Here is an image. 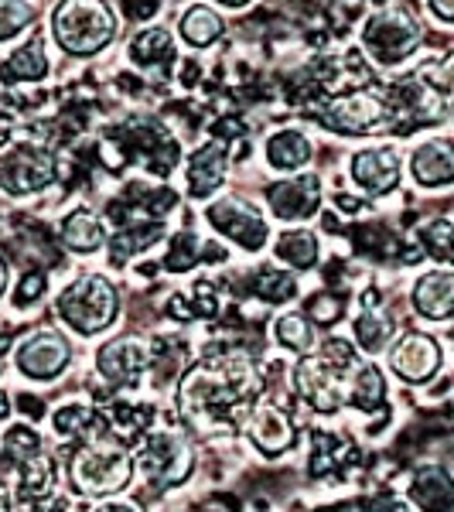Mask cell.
Returning <instances> with one entry per match:
<instances>
[{
	"mask_svg": "<svg viewBox=\"0 0 454 512\" xmlns=\"http://www.w3.org/2000/svg\"><path fill=\"white\" fill-rule=\"evenodd\" d=\"M356 338H359L362 349H369V352L383 349V345L393 338V321L386 318L383 311H362L356 321Z\"/></svg>",
	"mask_w": 454,
	"mask_h": 512,
	"instance_id": "obj_32",
	"label": "cell"
},
{
	"mask_svg": "<svg viewBox=\"0 0 454 512\" xmlns=\"http://www.w3.org/2000/svg\"><path fill=\"white\" fill-rule=\"evenodd\" d=\"M4 287H7V267L0 263V294H4Z\"/></svg>",
	"mask_w": 454,
	"mask_h": 512,
	"instance_id": "obj_46",
	"label": "cell"
},
{
	"mask_svg": "<svg viewBox=\"0 0 454 512\" xmlns=\"http://www.w3.org/2000/svg\"><path fill=\"white\" fill-rule=\"evenodd\" d=\"M352 178L369 195H386L400 185V154L390 147H369L352 158Z\"/></svg>",
	"mask_w": 454,
	"mask_h": 512,
	"instance_id": "obj_15",
	"label": "cell"
},
{
	"mask_svg": "<svg viewBox=\"0 0 454 512\" xmlns=\"http://www.w3.org/2000/svg\"><path fill=\"white\" fill-rule=\"evenodd\" d=\"M414 175L424 188L451 185L454 178V147L448 137H431L414 151Z\"/></svg>",
	"mask_w": 454,
	"mask_h": 512,
	"instance_id": "obj_17",
	"label": "cell"
},
{
	"mask_svg": "<svg viewBox=\"0 0 454 512\" xmlns=\"http://www.w3.org/2000/svg\"><path fill=\"white\" fill-rule=\"evenodd\" d=\"M294 386L311 407L321 410V414H332V410H338V403H342V369H335L332 362H325L321 355L318 359L308 355V359L297 362Z\"/></svg>",
	"mask_w": 454,
	"mask_h": 512,
	"instance_id": "obj_10",
	"label": "cell"
},
{
	"mask_svg": "<svg viewBox=\"0 0 454 512\" xmlns=\"http://www.w3.org/2000/svg\"><path fill=\"white\" fill-rule=\"evenodd\" d=\"M7 345H11V338H7V335H0V355L7 352Z\"/></svg>",
	"mask_w": 454,
	"mask_h": 512,
	"instance_id": "obj_48",
	"label": "cell"
},
{
	"mask_svg": "<svg viewBox=\"0 0 454 512\" xmlns=\"http://www.w3.org/2000/svg\"><path fill=\"white\" fill-rule=\"evenodd\" d=\"M219 4H226V7H243V4H250V0H219Z\"/></svg>",
	"mask_w": 454,
	"mask_h": 512,
	"instance_id": "obj_47",
	"label": "cell"
},
{
	"mask_svg": "<svg viewBox=\"0 0 454 512\" xmlns=\"http://www.w3.org/2000/svg\"><path fill=\"white\" fill-rule=\"evenodd\" d=\"M55 178V161L45 147L21 144L0 161V185L14 195H31Z\"/></svg>",
	"mask_w": 454,
	"mask_h": 512,
	"instance_id": "obj_9",
	"label": "cell"
},
{
	"mask_svg": "<svg viewBox=\"0 0 454 512\" xmlns=\"http://www.w3.org/2000/svg\"><path fill=\"white\" fill-rule=\"evenodd\" d=\"M11 417V403H7V393H0V420Z\"/></svg>",
	"mask_w": 454,
	"mask_h": 512,
	"instance_id": "obj_43",
	"label": "cell"
},
{
	"mask_svg": "<svg viewBox=\"0 0 454 512\" xmlns=\"http://www.w3.org/2000/svg\"><path fill=\"white\" fill-rule=\"evenodd\" d=\"M318 250V236L308 233V229H294V233H284L277 239V256L297 270H308L318 260Z\"/></svg>",
	"mask_w": 454,
	"mask_h": 512,
	"instance_id": "obj_28",
	"label": "cell"
},
{
	"mask_svg": "<svg viewBox=\"0 0 454 512\" xmlns=\"http://www.w3.org/2000/svg\"><path fill=\"white\" fill-rule=\"evenodd\" d=\"M311 321L304 315H294V311H287V315L277 318V342L284 345V349H294V352H308L311 349Z\"/></svg>",
	"mask_w": 454,
	"mask_h": 512,
	"instance_id": "obj_33",
	"label": "cell"
},
{
	"mask_svg": "<svg viewBox=\"0 0 454 512\" xmlns=\"http://www.w3.org/2000/svg\"><path fill=\"white\" fill-rule=\"evenodd\" d=\"M260 376L250 355L212 352L178 386V410L188 424L202 431H229L243 410L257 400Z\"/></svg>",
	"mask_w": 454,
	"mask_h": 512,
	"instance_id": "obj_1",
	"label": "cell"
},
{
	"mask_svg": "<svg viewBox=\"0 0 454 512\" xmlns=\"http://www.w3.org/2000/svg\"><path fill=\"white\" fill-rule=\"evenodd\" d=\"M383 400H386V379L379 373L376 366H362L359 376H356V386H352V403L359 410H383Z\"/></svg>",
	"mask_w": 454,
	"mask_h": 512,
	"instance_id": "obj_30",
	"label": "cell"
},
{
	"mask_svg": "<svg viewBox=\"0 0 454 512\" xmlns=\"http://www.w3.org/2000/svg\"><path fill=\"white\" fill-rule=\"evenodd\" d=\"M226 178V154L219 144H209L188 158V192L195 198L212 195Z\"/></svg>",
	"mask_w": 454,
	"mask_h": 512,
	"instance_id": "obj_19",
	"label": "cell"
},
{
	"mask_svg": "<svg viewBox=\"0 0 454 512\" xmlns=\"http://www.w3.org/2000/svg\"><path fill=\"white\" fill-rule=\"evenodd\" d=\"M342 297H335V294H318V297H311V304H308V311L315 315L318 325H332V321H338V315H342Z\"/></svg>",
	"mask_w": 454,
	"mask_h": 512,
	"instance_id": "obj_38",
	"label": "cell"
},
{
	"mask_svg": "<svg viewBox=\"0 0 454 512\" xmlns=\"http://www.w3.org/2000/svg\"><path fill=\"white\" fill-rule=\"evenodd\" d=\"M321 120L335 127L338 134H379V130L393 127V106L373 93H356L335 99Z\"/></svg>",
	"mask_w": 454,
	"mask_h": 512,
	"instance_id": "obj_7",
	"label": "cell"
},
{
	"mask_svg": "<svg viewBox=\"0 0 454 512\" xmlns=\"http://www.w3.org/2000/svg\"><path fill=\"white\" fill-rule=\"evenodd\" d=\"M390 366L396 376H403L407 383H424L437 373L441 366V349H437L434 338H427L424 332H407L403 338H396L393 352H390Z\"/></svg>",
	"mask_w": 454,
	"mask_h": 512,
	"instance_id": "obj_13",
	"label": "cell"
},
{
	"mask_svg": "<svg viewBox=\"0 0 454 512\" xmlns=\"http://www.w3.org/2000/svg\"><path fill=\"white\" fill-rule=\"evenodd\" d=\"M35 18V7L28 0H0V41L14 38Z\"/></svg>",
	"mask_w": 454,
	"mask_h": 512,
	"instance_id": "obj_34",
	"label": "cell"
},
{
	"mask_svg": "<svg viewBox=\"0 0 454 512\" xmlns=\"http://www.w3.org/2000/svg\"><path fill=\"white\" fill-rule=\"evenodd\" d=\"M198 256H202V250H198V236L178 233L175 239H171V250H168V260H164V267L175 270V274H181V270H192L195 267Z\"/></svg>",
	"mask_w": 454,
	"mask_h": 512,
	"instance_id": "obj_35",
	"label": "cell"
},
{
	"mask_svg": "<svg viewBox=\"0 0 454 512\" xmlns=\"http://www.w3.org/2000/svg\"><path fill=\"white\" fill-rule=\"evenodd\" d=\"M205 219H209L222 236L233 239V243H239L250 253L263 250V243H267V236H270L267 219H263L253 205H246L243 198H222V202L209 205Z\"/></svg>",
	"mask_w": 454,
	"mask_h": 512,
	"instance_id": "obj_8",
	"label": "cell"
},
{
	"mask_svg": "<svg viewBox=\"0 0 454 512\" xmlns=\"http://www.w3.org/2000/svg\"><path fill=\"white\" fill-rule=\"evenodd\" d=\"M315 454H311V475H328L335 468L349 465L352 454V441H342V437H332L325 431H315Z\"/></svg>",
	"mask_w": 454,
	"mask_h": 512,
	"instance_id": "obj_25",
	"label": "cell"
},
{
	"mask_svg": "<svg viewBox=\"0 0 454 512\" xmlns=\"http://www.w3.org/2000/svg\"><path fill=\"white\" fill-rule=\"evenodd\" d=\"M311 158V144L301 130H277L274 137L267 140V161L270 168L277 171H294L304 168Z\"/></svg>",
	"mask_w": 454,
	"mask_h": 512,
	"instance_id": "obj_21",
	"label": "cell"
},
{
	"mask_svg": "<svg viewBox=\"0 0 454 512\" xmlns=\"http://www.w3.org/2000/svg\"><path fill=\"white\" fill-rule=\"evenodd\" d=\"M431 4V11L437 14V21L451 24L454 21V0H427Z\"/></svg>",
	"mask_w": 454,
	"mask_h": 512,
	"instance_id": "obj_41",
	"label": "cell"
},
{
	"mask_svg": "<svg viewBox=\"0 0 454 512\" xmlns=\"http://www.w3.org/2000/svg\"><path fill=\"white\" fill-rule=\"evenodd\" d=\"M0 512H11V495H7L4 485H0Z\"/></svg>",
	"mask_w": 454,
	"mask_h": 512,
	"instance_id": "obj_44",
	"label": "cell"
},
{
	"mask_svg": "<svg viewBox=\"0 0 454 512\" xmlns=\"http://www.w3.org/2000/svg\"><path fill=\"white\" fill-rule=\"evenodd\" d=\"M96 366L110 383H134V379L151 366V345L137 335H123L106 342L96 355Z\"/></svg>",
	"mask_w": 454,
	"mask_h": 512,
	"instance_id": "obj_11",
	"label": "cell"
},
{
	"mask_svg": "<svg viewBox=\"0 0 454 512\" xmlns=\"http://www.w3.org/2000/svg\"><path fill=\"white\" fill-rule=\"evenodd\" d=\"M110 417H113V427H117L120 441H134V437H140V431L154 420V410L140 407V403H113Z\"/></svg>",
	"mask_w": 454,
	"mask_h": 512,
	"instance_id": "obj_31",
	"label": "cell"
},
{
	"mask_svg": "<svg viewBox=\"0 0 454 512\" xmlns=\"http://www.w3.org/2000/svg\"><path fill=\"white\" fill-rule=\"evenodd\" d=\"M267 202L280 219H308L318 216L321 205V181L318 175H304L294 181H277L267 188Z\"/></svg>",
	"mask_w": 454,
	"mask_h": 512,
	"instance_id": "obj_14",
	"label": "cell"
},
{
	"mask_svg": "<svg viewBox=\"0 0 454 512\" xmlns=\"http://www.w3.org/2000/svg\"><path fill=\"white\" fill-rule=\"evenodd\" d=\"M69 359H72V349L59 332H38L21 345L18 369L24 376L41 379V383H45V379L59 376L62 369L69 366Z\"/></svg>",
	"mask_w": 454,
	"mask_h": 512,
	"instance_id": "obj_12",
	"label": "cell"
},
{
	"mask_svg": "<svg viewBox=\"0 0 454 512\" xmlns=\"http://www.w3.org/2000/svg\"><path fill=\"white\" fill-rule=\"evenodd\" d=\"M62 239L72 246V250L89 253L106 243V226H103V219L93 216L89 209H79L62 222Z\"/></svg>",
	"mask_w": 454,
	"mask_h": 512,
	"instance_id": "obj_22",
	"label": "cell"
},
{
	"mask_svg": "<svg viewBox=\"0 0 454 512\" xmlns=\"http://www.w3.org/2000/svg\"><path fill=\"white\" fill-rule=\"evenodd\" d=\"M59 315L79 335H96L117 318V291L110 287V280H103L99 274H86L72 280L59 294Z\"/></svg>",
	"mask_w": 454,
	"mask_h": 512,
	"instance_id": "obj_4",
	"label": "cell"
},
{
	"mask_svg": "<svg viewBox=\"0 0 454 512\" xmlns=\"http://www.w3.org/2000/svg\"><path fill=\"white\" fill-rule=\"evenodd\" d=\"M161 233H164L161 222H144V226H134V229H120V233L110 239V260L113 263L130 260L134 253L147 250L151 243H158Z\"/></svg>",
	"mask_w": 454,
	"mask_h": 512,
	"instance_id": "obj_26",
	"label": "cell"
},
{
	"mask_svg": "<svg viewBox=\"0 0 454 512\" xmlns=\"http://www.w3.org/2000/svg\"><path fill=\"white\" fill-rule=\"evenodd\" d=\"M41 291H45V274H38V270L24 274L18 291H14V308H31V304L41 297Z\"/></svg>",
	"mask_w": 454,
	"mask_h": 512,
	"instance_id": "obj_39",
	"label": "cell"
},
{
	"mask_svg": "<svg viewBox=\"0 0 454 512\" xmlns=\"http://www.w3.org/2000/svg\"><path fill=\"white\" fill-rule=\"evenodd\" d=\"M451 236H454V229H451L448 219L427 222V229H424V250L431 253L434 260L448 263L451 260Z\"/></svg>",
	"mask_w": 454,
	"mask_h": 512,
	"instance_id": "obj_36",
	"label": "cell"
},
{
	"mask_svg": "<svg viewBox=\"0 0 454 512\" xmlns=\"http://www.w3.org/2000/svg\"><path fill=\"white\" fill-rule=\"evenodd\" d=\"M414 304L424 318L448 321L454 311V274L451 270H431L427 277L417 280Z\"/></svg>",
	"mask_w": 454,
	"mask_h": 512,
	"instance_id": "obj_18",
	"label": "cell"
},
{
	"mask_svg": "<svg viewBox=\"0 0 454 512\" xmlns=\"http://www.w3.org/2000/svg\"><path fill=\"white\" fill-rule=\"evenodd\" d=\"M222 35V18L216 11H209V7H188L185 18H181V38L188 41V45L195 48H205L212 45Z\"/></svg>",
	"mask_w": 454,
	"mask_h": 512,
	"instance_id": "obj_24",
	"label": "cell"
},
{
	"mask_svg": "<svg viewBox=\"0 0 454 512\" xmlns=\"http://www.w3.org/2000/svg\"><path fill=\"white\" fill-rule=\"evenodd\" d=\"M420 38H424V31L403 7H383L366 21V31H362V45L379 65H396L407 55H414Z\"/></svg>",
	"mask_w": 454,
	"mask_h": 512,
	"instance_id": "obj_5",
	"label": "cell"
},
{
	"mask_svg": "<svg viewBox=\"0 0 454 512\" xmlns=\"http://www.w3.org/2000/svg\"><path fill=\"white\" fill-rule=\"evenodd\" d=\"M48 76V59L45 52H41V41H28L24 48L7 59L4 65V79H21V82H38Z\"/></svg>",
	"mask_w": 454,
	"mask_h": 512,
	"instance_id": "obj_27",
	"label": "cell"
},
{
	"mask_svg": "<svg viewBox=\"0 0 454 512\" xmlns=\"http://www.w3.org/2000/svg\"><path fill=\"white\" fill-rule=\"evenodd\" d=\"M99 512H144V509L137 502H106V506H99Z\"/></svg>",
	"mask_w": 454,
	"mask_h": 512,
	"instance_id": "obj_42",
	"label": "cell"
},
{
	"mask_svg": "<svg viewBox=\"0 0 454 512\" xmlns=\"http://www.w3.org/2000/svg\"><path fill=\"white\" fill-rule=\"evenodd\" d=\"M250 294H257L263 304H284L297 294V280L287 274V270L267 267V270H260V274H253Z\"/></svg>",
	"mask_w": 454,
	"mask_h": 512,
	"instance_id": "obj_29",
	"label": "cell"
},
{
	"mask_svg": "<svg viewBox=\"0 0 454 512\" xmlns=\"http://www.w3.org/2000/svg\"><path fill=\"white\" fill-rule=\"evenodd\" d=\"M117 31L110 7L103 0H62L55 11V38L69 55H93L106 48Z\"/></svg>",
	"mask_w": 454,
	"mask_h": 512,
	"instance_id": "obj_2",
	"label": "cell"
},
{
	"mask_svg": "<svg viewBox=\"0 0 454 512\" xmlns=\"http://www.w3.org/2000/svg\"><path fill=\"white\" fill-rule=\"evenodd\" d=\"M362 506L359 502H352V506H338V509H325V512H359Z\"/></svg>",
	"mask_w": 454,
	"mask_h": 512,
	"instance_id": "obj_45",
	"label": "cell"
},
{
	"mask_svg": "<svg viewBox=\"0 0 454 512\" xmlns=\"http://www.w3.org/2000/svg\"><path fill=\"white\" fill-rule=\"evenodd\" d=\"M137 461H140V475H144L151 492H164L192 475V448L175 431H161L147 437Z\"/></svg>",
	"mask_w": 454,
	"mask_h": 512,
	"instance_id": "obj_6",
	"label": "cell"
},
{
	"mask_svg": "<svg viewBox=\"0 0 454 512\" xmlns=\"http://www.w3.org/2000/svg\"><path fill=\"white\" fill-rule=\"evenodd\" d=\"M130 454L113 441H93L69 461V478L82 495H113L130 482Z\"/></svg>",
	"mask_w": 454,
	"mask_h": 512,
	"instance_id": "obj_3",
	"label": "cell"
},
{
	"mask_svg": "<svg viewBox=\"0 0 454 512\" xmlns=\"http://www.w3.org/2000/svg\"><path fill=\"white\" fill-rule=\"evenodd\" d=\"M130 59L144 69H164L168 62H175V45H171V35L164 28H147L144 35L134 38L130 45Z\"/></svg>",
	"mask_w": 454,
	"mask_h": 512,
	"instance_id": "obj_23",
	"label": "cell"
},
{
	"mask_svg": "<svg viewBox=\"0 0 454 512\" xmlns=\"http://www.w3.org/2000/svg\"><path fill=\"white\" fill-rule=\"evenodd\" d=\"M96 420V410L82 407V403H69L55 414V431L59 434H86L89 424Z\"/></svg>",
	"mask_w": 454,
	"mask_h": 512,
	"instance_id": "obj_37",
	"label": "cell"
},
{
	"mask_svg": "<svg viewBox=\"0 0 454 512\" xmlns=\"http://www.w3.org/2000/svg\"><path fill=\"white\" fill-rule=\"evenodd\" d=\"M246 431H250V441L257 444L263 454H274V458L294 444V424L277 403H260V407H253Z\"/></svg>",
	"mask_w": 454,
	"mask_h": 512,
	"instance_id": "obj_16",
	"label": "cell"
},
{
	"mask_svg": "<svg viewBox=\"0 0 454 512\" xmlns=\"http://www.w3.org/2000/svg\"><path fill=\"white\" fill-rule=\"evenodd\" d=\"M123 7H127L130 18H151L158 11V0H123Z\"/></svg>",
	"mask_w": 454,
	"mask_h": 512,
	"instance_id": "obj_40",
	"label": "cell"
},
{
	"mask_svg": "<svg viewBox=\"0 0 454 512\" xmlns=\"http://www.w3.org/2000/svg\"><path fill=\"white\" fill-rule=\"evenodd\" d=\"M414 499L420 509L427 512H451V502H454V489H451V475L444 468H424V472L414 475Z\"/></svg>",
	"mask_w": 454,
	"mask_h": 512,
	"instance_id": "obj_20",
	"label": "cell"
}]
</instances>
